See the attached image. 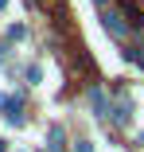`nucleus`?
Listing matches in <instances>:
<instances>
[{
  "mask_svg": "<svg viewBox=\"0 0 144 152\" xmlns=\"http://www.w3.org/2000/svg\"><path fill=\"white\" fill-rule=\"evenodd\" d=\"M129 117H132V102L125 98V102H117V105H113V121H117V125H125Z\"/></svg>",
  "mask_w": 144,
  "mask_h": 152,
  "instance_id": "nucleus-1",
  "label": "nucleus"
},
{
  "mask_svg": "<svg viewBox=\"0 0 144 152\" xmlns=\"http://www.w3.org/2000/svg\"><path fill=\"white\" fill-rule=\"evenodd\" d=\"M121 8L132 16V23H136V27H144V8L136 4V0H121Z\"/></svg>",
  "mask_w": 144,
  "mask_h": 152,
  "instance_id": "nucleus-2",
  "label": "nucleus"
},
{
  "mask_svg": "<svg viewBox=\"0 0 144 152\" xmlns=\"http://www.w3.org/2000/svg\"><path fill=\"white\" fill-rule=\"evenodd\" d=\"M101 20H105V31H109V35H117V39H121V35H125V23H121V20H117V16H113V12H105V16H101Z\"/></svg>",
  "mask_w": 144,
  "mask_h": 152,
  "instance_id": "nucleus-3",
  "label": "nucleus"
},
{
  "mask_svg": "<svg viewBox=\"0 0 144 152\" xmlns=\"http://www.w3.org/2000/svg\"><path fill=\"white\" fill-rule=\"evenodd\" d=\"M90 105L97 109V117H105V94L101 90H90Z\"/></svg>",
  "mask_w": 144,
  "mask_h": 152,
  "instance_id": "nucleus-4",
  "label": "nucleus"
},
{
  "mask_svg": "<svg viewBox=\"0 0 144 152\" xmlns=\"http://www.w3.org/2000/svg\"><path fill=\"white\" fill-rule=\"evenodd\" d=\"M63 148H66V144H63V129L55 125V129H51V152H63Z\"/></svg>",
  "mask_w": 144,
  "mask_h": 152,
  "instance_id": "nucleus-5",
  "label": "nucleus"
},
{
  "mask_svg": "<svg viewBox=\"0 0 144 152\" xmlns=\"http://www.w3.org/2000/svg\"><path fill=\"white\" fill-rule=\"evenodd\" d=\"M8 35H12V39H23L27 31H23V23H12V27H8Z\"/></svg>",
  "mask_w": 144,
  "mask_h": 152,
  "instance_id": "nucleus-6",
  "label": "nucleus"
},
{
  "mask_svg": "<svg viewBox=\"0 0 144 152\" xmlns=\"http://www.w3.org/2000/svg\"><path fill=\"white\" fill-rule=\"evenodd\" d=\"M78 152H94V144L90 140H78Z\"/></svg>",
  "mask_w": 144,
  "mask_h": 152,
  "instance_id": "nucleus-7",
  "label": "nucleus"
},
{
  "mask_svg": "<svg viewBox=\"0 0 144 152\" xmlns=\"http://www.w3.org/2000/svg\"><path fill=\"white\" fill-rule=\"evenodd\" d=\"M94 4H105V0H94Z\"/></svg>",
  "mask_w": 144,
  "mask_h": 152,
  "instance_id": "nucleus-8",
  "label": "nucleus"
},
{
  "mask_svg": "<svg viewBox=\"0 0 144 152\" xmlns=\"http://www.w3.org/2000/svg\"><path fill=\"white\" fill-rule=\"evenodd\" d=\"M140 51H144V43H140ZM140 58H144V55H140Z\"/></svg>",
  "mask_w": 144,
  "mask_h": 152,
  "instance_id": "nucleus-9",
  "label": "nucleus"
}]
</instances>
